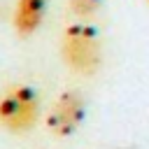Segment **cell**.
<instances>
[{"mask_svg":"<svg viewBox=\"0 0 149 149\" xmlns=\"http://www.w3.org/2000/svg\"><path fill=\"white\" fill-rule=\"evenodd\" d=\"M61 56L65 65L84 77L95 74L102 63V44L98 30L86 21H74L63 30Z\"/></svg>","mask_w":149,"mask_h":149,"instance_id":"1","label":"cell"},{"mask_svg":"<svg viewBox=\"0 0 149 149\" xmlns=\"http://www.w3.org/2000/svg\"><path fill=\"white\" fill-rule=\"evenodd\" d=\"M147 2H149V0H147Z\"/></svg>","mask_w":149,"mask_h":149,"instance_id":"6","label":"cell"},{"mask_svg":"<svg viewBox=\"0 0 149 149\" xmlns=\"http://www.w3.org/2000/svg\"><path fill=\"white\" fill-rule=\"evenodd\" d=\"M40 116V95L33 86L16 84L0 95V126L9 133H28Z\"/></svg>","mask_w":149,"mask_h":149,"instance_id":"2","label":"cell"},{"mask_svg":"<svg viewBox=\"0 0 149 149\" xmlns=\"http://www.w3.org/2000/svg\"><path fill=\"white\" fill-rule=\"evenodd\" d=\"M47 2L49 0H16L14 12H12L14 33L21 37L33 35L42 26V19L47 14Z\"/></svg>","mask_w":149,"mask_h":149,"instance_id":"4","label":"cell"},{"mask_svg":"<svg viewBox=\"0 0 149 149\" xmlns=\"http://www.w3.org/2000/svg\"><path fill=\"white\" fill-rule=\"evenodd\" d=\"M102 7V0H68V9L77 19H91Z\"/></svg>","mask_w":149,"mask_h":149,"instance_id":"5","label":"cell"},{"mask_svg":"<svg viewBox=\"0 0 149 149\" xmlns=\"http://www.w3.org/2000/svg\"><path fill=\"white\" fill-rule=\"evenodd\" d=\"M84 114H86L84 98L77 91H63L47 112V128L56 137H68L81 126Z\"/></svg>","mask_w":149,"mask_h":149,"instance_id":"3","label":"cell"}]
</instances>
